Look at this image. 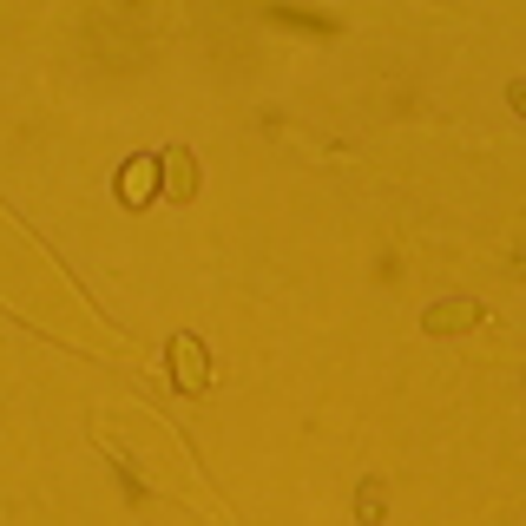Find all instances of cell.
I'll return each mask as SVG.
<instances>
[{
  "label": "cell",
  "instance_id": "obj_4",
  "mask_svg": "<svg viewBox=\"0 0 526 526\" xmlns=\"http://www.w3.org/2000/svg\"><path fill=\"white\" fill-rule=\"evenodd\" d=\"M172 198H191V152H172Z\"/></svg>",
  "mask_w": 526,
  "mask_h": 526
},
{
  "label": "cell",
  "instance_id": "obj_3",
  "mask_svg": "<svg viewBox=\"0 0 526 526\" xmlns=\"http://www.w3.org/2000/svg\"><path fill=\"white\" fill-rule=\"evenodd\" d=\"M152 172H158V164H152V158H138L132 172L119 178V191H125V204H145V198H152Z\"/></svg>",
  "mask_w": 526,
  "mask_h": 526
},
{
  "label": "cell",
  "instance_id": "obj_1",
  "mask_svg": "<svg viewBox=\"0 0 526 526\" xmlns=\"http://www.w3.org/2000/svg\"><path fill=\"white\" fill-rule=\"evenodd\" d=\"M172 362H178L184 389H204V342H198V336H178V342H172Z\"/></svg>",
  "mask_w": 526,
  "mask_h": 526
},
{
  "label": "cell",
  "instance_id": "obj_2",
  "mask_svg": "<svg viewBox=\"0 0 526 526\" xmlns=\"http://www.w3.org/2000/svg\"><path fill=\"white\" fill-rule=\"evenodd\" d=\"M467 323H481V303H434L428 310V329H441V336H448V329H467Z\"/></svg>",
  "mask_w": 526,
  "mask_h": 526
},
{
  "label": "cell",
  "instance_id": "obj_5",
  "mask_svg": "<svg viewBox=\"0 0 526 526\" xmlns=\"http://www.w3.org/2000/svg\"><path fill=\"white\" fill-rule=\"evenodd\" d=\"M382 507H389V501H382V487H362V493H355V513H362L369 526L382 520Z\"/></svg>",
  "mask_w": 526,
  "mask_h": 526
},
{
  "label": "cell",
  "instance_id": "obj_6",
  "mask_svg": "<svg viewBox=\"0 0 526 526\" xmlns=\"http://www.w3.org/2000/svg\"><path fill=\"white\" fill-rule=\"evenodd\" d=\"M513 105H520V113H526V86H513Z\"/></svg>",
  "mask_w": 526,
  "mask_h": 526
}]
</instances>
